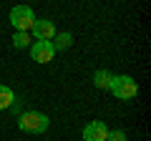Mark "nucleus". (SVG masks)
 <instances>
[{
	"mask_svg": "<svg viewBox=\"0 0 151 141\" xmlns=\"http://www.w3.org/2000/svg\"><path fill=\"white\" fill-rule=\"evenodd\" d=\"M48 124H50L48 116L40 111H25L18 116V129L25 134H43V131H48Z\"/></svg>",
	"mask_w": 151,
	"mask_h": 141,
	"instance_id": "nucleus-1",
	"label": "nucleus"
},
{
	"mask_svg": "<svg viewBox=\"0 0 151 141\" xmlns=\"http://www.w3.org/2000/svg\"><path fill=\"white\" fill-rule=\"evenodd\" d=\"M108 91L116 98H121V101H131V98H136V93H139V83L131 76H113Z\"/></svg>",
	"mask_w": 151,
	"mask_h": 141,
	"instance_id": "nucleus-2",
	"label": "nucleus"
},
{
	"mask_svg": "<svg viewBox=\"0 0 151 141\" xmlns=\"http://www.w3.org/2000/svg\"><path fill=\"white\" fill-rule=\"evenodd\" d=\"M10 23H13V28L15 30H23V33H28L33 28V23H35V15H33V10L28 5H15L10 10Z\"/></svg>",
	"mask_w": 151,
	"mask_h": 141,
	"instance_id": "nucleus-3",
	"label": "nucleus"
},
{
	"mask_svg": "<svg viewBox=\"0 0 151 141\" xmlns=\"http://www.w3.org/2000/svg\"><path fill=\"white\" fill-rule=\"evenodd\" d=\"M30 55H33V60L35 63H50L53 60V55H55V50H53V45H50V40H35V43L30 45Z\"/></svg>",
	"mask_w": 151,
	"mask_h": 141,
	"instance_id": "nucleus-4",
	"label": "nucleus"
},
{
	"mask_svg": "<svg viewBox=\"0 0 151 141\" xmlns=\"http://www.w3.org/2000/svg\"><path fill=\"white\" fill-rule=\"evenodd\" d=\"M108 139V126L103 121H91L83 129V141H106Z\"/></svg>",
	"mask_w": 151,
	"mask_h": 141,
	"instance_id": "nucleus-5",
	"label": "nucleus"
},
{
	"mask_svg": "<svg viewBox=\"0 0 151 141\" xmlns=\"http://www.w3.org/2000/svg\"><path fill=\"white\" fill-rule=\"evenodd\" d=\"M30 30L35 33V40H53V35H55V25L50 20H45V18L35 20Z\"/></svg>",
	"mask_w": 151,
	"mask_h": 141,
	"instance_id": "nucleus-6",
	"label": "nucleus"
},
{
	"mask_svg": "<svg viewBox=\"0 0 151 141\" xmlns=\"http://www.w3.org/2000/svg\"><path fill=\"white\" fill-rule=\"evenodd\" d=\"M111 78H113L111 70L101 68V70H96V73H93V86L101 88V91H108V88H111Z\"/></svg>",
	"mask_w": 151,
	"mask_h": 141,
	"instance_id": "nucleus-7",
	"label": "nucleus"
},
{
	"mask_svg": "<svg viewBox=\"0 0 151 141\" xmlns=\"http://www.w3.org/2000/svg\"><path fill=\"white\" fill-rule=\"evenodd\" d=\"M50 45H53V50H68L70 45H73V35H70V33H55L53 40H50Z\"/></svg>",
	"mask_w": 151,
	"mask_h": 141,
	"instance_id": "nucleus-8",
	"label": "nucleus"
},
{
	"mask_svg": "<svg viewBox=\"0 0 151 141\" xmlns=\"http://www.w3.org/2000/svg\"><path fill=\"white\" fill-rule=\"evenodd\" d=\"M10 106H15V93H13L8 86H3V83H0V111L10 109Z\"/></svg>",
	"mask_w": 151,
	"mask_h": 141,
	"instance_id": "nucleus-9",
	"label": "nucleus"
},
{
	"mask_svg": "<svg viewBox=\"0 0 151 141\" xmlns=\"http://www.w3.org/2000/svg\"><path fill=\"white\" fill-rule=\"evenodd\" d=\"M13 45H15V48H28V45H30V35L23 33V30H15V35H13Z\"/></svg>",
	"mask_w": 151,
	"mask_h": 141,
	"instance_id": "nucleus-10",
	"label": "nucleus"
},
{
	"mask_svg": "<svg viewBox=\"0 0 151 141\" xmlns=\"http://www.w3.org/2000/svg\"><path fill=\"white\" fill-rule=\"evenodd\" d=\"M106 141H129V139H126V131H108V139Z\"/></svg>",
	"mask_w": 151,
	"mask_h": 141,
	"instance_id": "nucleus-11",
	"label": "nucleus"
}]
</instances>
